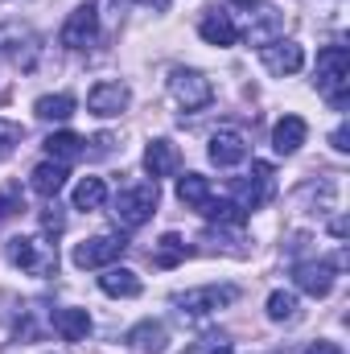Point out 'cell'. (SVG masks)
<instances>
[{
  "mask_svg": "<svg viewBox=\"0 0 350 354\" xmlns=\"http://www.w3.org/2000/svg\"><path fill=\"white\" fill-rule=\"evenodd\" d=\"M313 87L322 91V99H330V107H347L350 99V54L347 46H326L317 54V66H313Z\"/></svg>",
  "mask_w": 350,
  "mask_h": 354,
  "instance_id": "1",
  "label": "cell"
},
{
  "mask_svg": "<svg viewBox=\"0 0 350 354\" xmlns=\"http://www.w3.org/2000/svg\"><path fill=\"white\" fill-rule=\"evenodd\" d=\"M8 264L29 276H54L58 272V248L42 235H17L8 239Z\"/></svg>",
  "mask_w": 350,
  "mask_h": 354,
  "instance_id": "2",
  "label": "cell"
},
{
  "mask_svg": "<svg viewBox=\"0 0 350 354\" xmlns=\"http://www.w3.org/2000/svg\"><path fill=\"white\" fill-rule=\"evenodd\" d=\"M157 202H161L157 181H140V185H128V189L116 194V210H111V214L120 218V227L136 231V227H145V223L157 214Z\"/></svg>",
  "mask_w": 350,
  "mask_h": 354,
  "instance_id": "3",
  "label": "cell"
},
{
  "mask_svg": "<svg viewBox=\"0 0 350 354\" xmlns=\"http://www.w3.org/2000/svg\"><path fill=\"white\" fill-rule=\"evenodd\" d=\"M169 95H174V103L181 111H202V107L214 99V83H210L202 71L177 66L174 75H169Z\"/></svg>",
  "mask_w": 350,
  "mask_h": 354,
  "instance_id": "4",
  "label": "cell"
},
{
  "mask_svg": "<svg viewBox=\"0 0 350 354\" xmlns=\"http://www.w3.org/2000/svg\"><path fill=\"white\" fill-rule=\"evenodd\" d=\"M99 33H103V21H99V4H79L66 21H62V33H58V41L66 46V50H91L95 41H99Z\"/></svg>",
  "mask_w": 350,
  "mask_h": 354,
  "instance_id": "5",
  "label": "cell"
},
{
  "mask_svg": "<svg viewBox=\"0 0 350 354\" xmlns=\"http://www.w3.org/2000/svg\"><path fill=\"white\" fill-rule=\"evenodd\" d=\"M272 165L268 161H252V174L239 177L235 185H231V202L239 206V210H260L264 202L272 198V189H276V181H272Z\"/></svg>",
  "mask_w": 350,
  "mask_h": 354,
  "instance_id": "6",
  "label": "cell"
},
{
  "mask_svg": "<svg viewBox=\"0 0 350 354\" xmlns=\"http://www.w3.org/2000/svg\"><path fill=\"white\" fill-rule=\"evenodd\" d=\"M235 297H239V292H235L231 284H202V288L177 292L174 305L185 313V317H206V313H214V309H227Z\"/></svg>",
  "mask_w": 350,
  "mask_h": 354,
  "instance_id": "7",
  "label": "cell"
},
{
  "mask_svg": "<svg viewBox=\"0 0 350 354\" xmlns=\"http://www.w3.org/2000/svg\"><path fill=\"white\" fill-rule=\"evenodd\" d=\"M0 50H4V58H8L12 66H21V71H33V66H37V54H42L37 33H33L29 25H17V21L0 29Z\"/></svg>",
  "mask_w": 350,
  "mask_h": 354,
  "instance_id": "8",
  "label": "cell"
},
{
  "mask_svg": "<svg viewBox=\"0 0 350 354\" xmlns=\"http://www.w3.org/2000/svg\"><path fill=\"white\" fill-rule=\"evenodd\" d=\"M260 62H264L268 75L284 79V75H297V71L305 66V50H301L293 37H272V41L260 46Z\"/></svg>",
  "mask_w": 350,
  "mask_h": 354,
  "instance_id": "9",
  "label": "cell"
},
{
  "mask_svg": "<svg viewBox=\"0 0 350 354\" xmlns=\"http://www.w3.org/2000/svg\"><path fill=\"white\" fill-rule=\"evenodd\" d=\"M128 103H132V91H128V83H120V79H103V83H95L91 95H87V111L99 115V120L124 115Z\"/></svg>",
  "mask_w": 350,
  "mask_h": 354,
  "instance_id": "10",
  "label": "cell"
},
{
  "mask_svg": "<svg viewBox=\"0 0 350 354\" xmlns=\"http://www.w3.org/2000/svg\"><path fill=\"white\" fill-rule=\"evenodd\" d=\"M124 252H128V239L124 235H91L87 243L75 248V264L79 268H107V264H116Z\"/></svg>",
  "mask_w": 350,
  "mask_h": 354,
  "instance_id": "11",
  "label": "cell"
},
{
  "mask_svg": "<svg viewBox=\"0 0 350 354\" xmlns=\"http://www.w3.org/2000/svg\"><path fill=\"white\" fill-rule=\"evenodd\" d=\"M206 157H210V165H219V169L243 165V161H248V140H243V132L219 128V132L210 136V145H206Z\"/></svg>",
  "mask_w": 350,
  "mask_h": 354,
  "instance_id": "12",
  "label": "cell"
},
{
  "mask_svg": "<svg viewBox=\"0 0 350 354\" xmlns=\"http://www.w3.org/2000/svg\"><path fill=\"white\" fill-rule=\"evenodd\" d=\"M198 37H202L206 46L227 50V46H235V41H239V25L231 21V12H223V8H206V12H202V21H198Z\"/></svg>",
  "mask_w": 350,
  "mask_h": 354,
  "instance_id": "13",
  "label": "cell"
},
{
  "mask_svg": "<svg viewBox=\"0 0 350 354\" xmlns=\"http://www.w3.org/2000/svg\"><path fill=\"white\" fill-rule=\"evenodd\" d=\"M334 264L330 260H305V264L293 268V280H297V288L301 292H309V297H330V288H334Z\"/></svg>",
  "mask_w": 350,
  "mask_h": 354,
  "instance_id": "14",
  "label": "cell"
},
{
  "mask_svg": "<svg viewBox=\"0 0 350 354\" xmlns=\"http://www.w3.org/2000/svg\"><path fill=\"white\" fill-rule=\"evenodd\" d=\"M145 174L153 177V181L177 174V145L174 140H165V136L149 140V149H145Z\"/></svg>",
  "mask_w": 350,
  "mask_h": 354,
  "instance_id": "15",
  "label": "cell"
},
{
  "mask_svg": "<svg viewBox=\"0 0 350 354\" xmlns=\"http://www.w3.org/2000/svg\"><path fill=\"white\" fill-rule=\"evenodd\" d=\"M305 136H309L305 120H301V115H284V120H276V128H272V149H276L280 157H293V153L305 145Z\"/></svg>",
  "mask_w": 350,
  "mask_h": 354,
  "instance_id": "16",
  "label": "cell"
},
{
  "mask_svg": "<svg viewBox=\"0 0 350 354\" xmlns=\"http://www.w3.org/2000/svg\"><path fill=\"white\" fill-rule=\"evenodd\" d=\"M99 288L107 292V297H140V276L132 272V268H120V264H107L103 268V276H99Z\"/></svg>",
  "mask_w": 350,
  "mask_h": 354,
  "instance_id": "17",
  "label": "cell"
},
{
  "mask_svg": "<svg viewBox=\"0 0 350 354\" xmlns=\"http://www.w3.org/2000/svg\"><path fill=\"white\" fill-rule=\"evenodd\" d=\"M165 342H169V334H165V326L153 322V317L128 330V346L140 351V354H165Z\"/></svg>",
  "mask_w": 350,
  "mask_h": 354,
  "instance_id": "18",
  "label": "cell"
},
{
  "mask_svg": "<svg viewBox=\"0 0 350 354\" xmlns=\"http://www.w3.org/2000/svg\"><path fill=\"white\" fill-rule=\"evenodd\" d=\"M62 185H66V165H58V161H42V165H33V174H29V189H33V194H42V198H58Z\"/></svg>",
  "mask_w": 350,
  "mask_h": 354,
  "instance_id": "19",
  "label": "cell"
},
{
  "mask_svg": "<svg viewBox=\"0 0 350 354\" xmlns=\"http://www.w3.org/2000/svg\"><path fill=\"white\" fill-rule=\"evenodd\" d=\"M54 330L66 338V342H87V334L95 330L87 309H58L54 313Z\"/></svg>",
  "mask_w": 350,
  "mask_h": 354,
  "instance_id": "20",
  "label": "cell"
},
{
  "mask_svg": "<svg viewBox=\"0 0 350 354\" xmlns=\"http://www.w3.org/2000/svg\"><path fill=\"white\" fill-rule=\"evenodd\" d=\"M33 115L46 120V124H66V120L75 115V95H66V91H58V95H42V99L33 103Z\"/></svg>",
  "mask_w": 350,
  "mask_h": 354,
  "instance_id": "21",
  "label": "cell"
},
{
  "mask_svg": "<svg viewBox=\"0 0 350 354\" xmlns=\"http://www.w3.org/2000/svg\"><path fill=\"white\" fill-rule=\"evenodd\" d=\"M83 136H75V132H54L50 140H46V153H50V161H58V165H71V161H79L83 157Z\"/></svg>",
  "mask_w": 350,
  "mask_h": 354,
  "instance_id": "22",
  "label": "cell"
},
{
  "mask_svg": "<svg viewBox=\"0 0 350 354\" xmlns=\"http://www.w3.org/2000/svg\"><path fill=\"white\" fill-rule=\"evenodd\" d=\"M177 198H181L185 206L202 210V206L214 198V189H210V181H206L202 174H185V177H177Z\"/></svg>",
  "mask_w": 350,
  "mask_h": 354,
  "instance_id": "23",
  "label": "cell"
},
{
  "mask_svg": "<svg viewBox=\"0 0 350 354\" xmlns=\"http://www.w3.org/2000/svg\"><path fill=\"white\" fill-rule=\"evenodd\" d=\"M268 317H272L276 326H288V322H297V317H301L297 292H288V288H276V292H268Z\"/></svg>",
  "mask_w": 350,
  "mask_h": 354,
  "instance_id": "24",
  "label": "cell"
},
{
  "mask_svg": "<svg viewBox=\"0 0 350 354\" xmlns=\"http://www.w3.org/2000/svg\"><path fill=\"white\" fill-rule=\"evenodd\" d=\"M71 202H75V210H99V206L107 202V185H103V177H83V181L75 185Z\"/></svg>",
  "mask_w": 350,
  "mask_h": 354,
  "instance_id": "25",
  "label": "cell"
},
{
  "mask_svg": "<svg viewBox=\"0 0 350 354\" xmlns=\"http://www.w3.org/2000/svg\"><path fill=\"white\" fill-rule=\"evenodd\" d=\"M202 218H210V223H223V227H243L248 210H239L231 198H210V202L202 206Z\"/></svg>",
  "mask_w": 350,
  "mask_h": 354,
  "instance_id": "26",
  "label": "cell"
},
{
  "mask_svg": "<svg viewBox=\"0 0 350 354\" xmlns=\"http://www.w3.org/2000/svg\"><path fill=\"white\" fill-rule=\"evenodd\" d=\"M185 256H190V248H185V239L174 235V231H169V235H161V239H157V248H153V264H157V268H177Z\"/></svg>",
  "mask_w": 350,
  "mask_h": 354,
  "instance_id": "27",
  "label": "cell"
},
{
  "mask_svg": "<svg viewBox=\"0 0 350 354\" xmlns=\"http://www.w3.org/2000/svg\"><path fill=\"white\" fill-rule=\"evenodd\" d=\"M256 25H248V37L256 41V46H264V41H272V33H276V25H280V17H276V8L272 4H260L256 12Z\"/></svg>",
  "mask_w": 350,
  "mask_h": 354,
  "instance_id": "28",
  "label": "cell"
},
{
  "mask_svg": "<svg viewBox=\"0 0 350 354\" xmlns=\"http://www.w3.org/2000/svg\"><path fill=\"white\" fill-rule=\"evenodd\" d=\"M185 354H235V346H231L227 334H202L185 346Z\"/></svg>",
  "mask_w": 350,
  "mask_h": 354,
  "instance_id": "29",
  "label": "cell"
},
{
  "mask_svg": "<svg viewBox=\"0 0 350 354\" xmlns=\"http://www.w3.org/2000/svg\"><path fill=\"white\" fill-rule=\"evenodd\" d=\"M17 210H25V194H21L17 181H8V185H0V223L12 218Z\"/></svg>",
  "mask_w": 350,
  "mask_h": 354,
  "instance_id": "30",
  "label": "cell"
},
{
  "mask_svg": "<svg viewBox=\"0 0 350 354\" xmlns=\"http://www.w3.org/2000/svg\"><path fill=\"white\" fill-rule=\"evenodd\" d=\"M17 145H21V128H17V124H4V120H0V157H8V153H12Z\"/></svg>",
  "mask_w": 350,
  "mask_h": 354,
  "instance_id": "31",
  "label": "cell"
},
{
  "mask_svg": "<svg viewBox=\"0 0 350 354\" xmlns=\"http://www.w3.org/2000/svg\"><path fill=\"white\" fill-rule=\"evenodd\" d=\"M330 145H334L338 153H350V128H347V124H338V128H334V136H330Z\"/></svg>",
  "mask_w": 350,
  "mask_h": 354,
  "instance_id": "32",
  "label": "cell"
},
{
  "mask_svg": "<svg viewBox=\"0 0 350 354\" xmlns=\"http://www.w3.org/2000/svg\"><path fill=\"white\" fill-rule=\"evenodd\" d=\"M305 354H342L338 342H326V338H317V342H309V351Z\"/></svg>",
  "mask_w": 350,
  "mask_h": 354,
  "instance_id": "33",
  "label": "cell"
},
{
  "mask_svg": "<svg viewBox=\"0 0 350 354\" xmlns=\"http://www.w3.org/2000/svg\"><path fill=\"white\" fill-rule=\"evenodd\" d=\"M42 231H50V235H58V231H62V214H54V210H46V214H42Z\"/></svg>",
  "mask_w": 350,
  "mask_h": 354,
  "instance_id": "34",
  "label": "cell"
}]
</instances>
